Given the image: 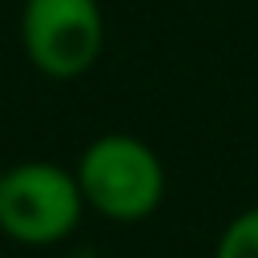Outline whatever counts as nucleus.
<instances>
[{"label":"nucleus","instance_id":"obj_1","mask_svg":"<svg viewBox=\"0 0 258 258\" xmlns=\"http://www.w3.org/2000/svg\"><path fill=\"white\" fill-rule=\"evenodd\" d=\"M77 185L93 214L109 222H145L165 198V165L157 149L133 133H101L77 157Z\"/></svg>","mask_w":258,"mask_h":258},{"label":"nucleus","instance_id":"obj_2","mask_svg":"<svg viewBox=\"0 0 258 258\" xmlns=\"http://www.w3.org/2000/svg\"><path fill=\"white\" fill-rule=\"evenodd\" d=\"M77 173L56 161H16L0 173V234L20 246L64 242L85 214Z\"/></svg>","mask_w":258,"mask_h":258},{"label":"nucleus","instance_id":"obj_3","mask_svg":"<svg viewBox=\"0 0 258 258\" xmlns=\"http://www.w3.org/2000/svg\"><path fill=\"white\" fill-rule=\"evenodd\" d=\"M20 48L28 64L48 81L85 77L105 52L101 0H24Z\"/></svg>","mask_w":258,"mask_h":258},{"label":"nucleus","instance_id":"obj_4","mask_svg":"<svg viewBox=\"0 0 258 258\" xmlns=\"http://www.w3.org/2000/svg\"><path fill=\"white\" fill-rule=\"evenodd\" d=\"M214 258H258V206L234 214L218 242H214Z\"/></svg>","mask_w":258,"mask_h":258},{"label":"nucleus","instance_id":"obj_5","mask_svg":"<svg viewBox=\"0 0 258 258\" xmlns=\"http://www.w3.org/2000/svg\"><path fill=\"white\" fill-rule=\"evenodd\" d=\"M73 258H97V254H93V250H81V254H73Z\"/></svg>","mask_w":258,"mask_h":258},{"label":"nucleus","instance_id":"obj_6","mask_svg":"<svg viewBox=\"0 0 258 258\" xmlns=\"http://www.w3.org/2000/svg\"><path fill=\"white\" fill-rule=\"evenodd\" d=\"M0 173H4V165H0Z\"/></svg>","mask_w":258,"mask_h":258}]
</instances>
